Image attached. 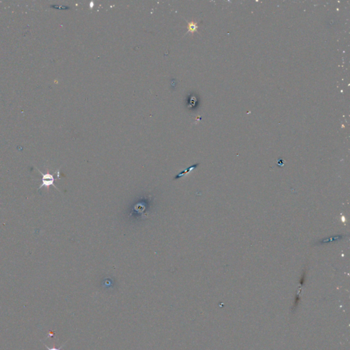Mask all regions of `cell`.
Here are the masks:
<instances>
[{
  "label": "cell",
  "mask_w": 350,
  "mask_h": 350,
  "mask_svg": "<svg viewBox=\"0 0 350 350\" xmlns=\"http://www.w3.org/2000/svg\"><path fill=\"white\" fill-rule=\"evenodd\" d=\"M38 172H39V173L40 174H41L42 176V184L40 185V186L39 187V188H38V190H40V189L42 188H49V187L52 186L54 187V188L55 189H56V190H59L58 189V188H57V187L55 186V184H54V182H55V181L56 180V179H55L54 177H53V176L52 175H51V174H50V173H42V172L40 171V170L38 169Z\"/></svg>",
  "instance_id": "obj_1"
},
{
  "label": "cell",
  "mask_w": 350,
  "mask_h": 350,
  "mask_svg": "<svg viewBox=\"0 0 350 350\" xmlns=\"http://www.w3.org/2000/svg\"><path fill=\"white\" fill-rule=\"evenodd\" d=\"M44 346H45V347H47V349H48V350H60V349H61V348H62V347H63V346H64V345H62V346H61V347H59V348H58V349H57V348H49V347H47V345H44Z\"/></svg>",
  "instance_id": "obj_5"
},
{
  "label": "cell",
  "mask_w": 350,
  "mask_h": 350,
  "mask_svg": "<svg viewBox=\"0 0 350 350\" xmlns=\"http://www.w3.org/2000/svg\"><path fill=\"white\" fill-rule=\"evenodd\" d=\"M197 29L198 26L197 25H196V23H194V22H191V23H189L188 30L191 31V32H194V31H195Z\"/></svg>",
  "instance_id": "obj_4"
},
{
  "label": "cell",
  "mask_w": 350,
  "mask_h": 350,
  "mask_svg": "<svg viewBox=\"0 0 350 350\" xmlns=\"http://www.w3.org/2000/svg\"><path fill=\"white\" fill-rule=\"evenodd\" d=\"M343 237L344 236L342 235H336V236L330 237L326 238L323 240H321L319 242V244H325V243H328V242H334V241H338V240H340V239H341L343 238Z\"/></svg>",
  "instance_id": "obj_2"
},
{
  "label": "cell",
  "mask_w": 350,
  "mask_h": 350,
  "mask_svg": "<svg viewBox=\"0 0 350 350\" xmlns=\"http://www.w3.org/2000/svg\"><path fill=\"white\" fill-rule=\"evenodd\" d=\"M199 164H196L193 165V166H190V168H188V169H186V170H185V171H182V172H181V173H179V175H177V176H176V177H175V179H175H175H179V178H180L181 177H182L183 175H184L185 174L188 173L189 172H190L191 170H193V169H194V168H196V167H198V166H199Z\"/></svg>",
  "instance_id": "obj_3"
}]
</instances>
